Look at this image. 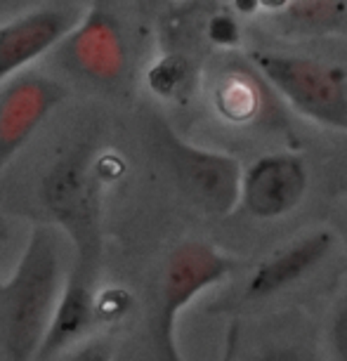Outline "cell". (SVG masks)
I'll return each mask as SVG.
<instances>
[{"instance_id": "6da1fadb", "label": "cell", "mask_w": 347, "mask_h": 361, "mask_svg": "<svg viewBox=\"0 0 347 361\" xmlns=\"http://www.w3.org/2000/svg\"><path fill=\"white\" fill-rule=\"evenodd\" d=\"M62 286L57 234L52 227L38 224L31 231L10 281L0 288L3 336L12 361H33L38 357Z\"/></svg>"}, {"instance_id": "7a4b0ae2", "label": "cell", "mask_w": 347, "mask_h": 361, "mask_svg": "<svg viewBox=\"0 0 347 361\" xmlns=\"http://www.w3.org/2000/svg\"><path fill=\"white\" fill-rule=\"evenodd\" d=\"M250 59L303 114L324 126L347 130V87L336 69L296 54L253 52Z\"/></svg>"}, {"instance_id": "3957f363", "label": "cell", "mask_w": 347, "mask_h": 361, "mask_svg": "<svg viewBox=\"0 0 347 361\" xmlns=\"http://www.w3.org/2000/svg\"><path fill=\"white\" fill-rule=\"evenodd\" d=\"M231 269V260L206 243H182L168 257L161 283V307L156 322V343L166 361H180L175 350V319L180 310L203 288L217 283Z\"/></svg>"}, {"instance_id": "277c9868", "label": "cell", "mask_w": 347, "mask_h": 361, "mask_svg": "<svg viewBox=\"0 0 347 361\" xmlns=\"http://www.w3.org/2000/svg\"><path fill=\"white\" fill-rule=\"evenodd\" d=\"M161 147L180 189L196 206L215 215L229 213L236 206L241 196V170L234 159L187 145L168 128H161Z\"/></svg>"}, {"instance_id": "5b68a950", "label": "cell", "mask_w": 347, "mask_h": 361, "mask_svg": "<svg viewBox=\"0 0 347 361\" xmlns=\"http://www.w3.org/2000/svg\"><path fill=\"white\" fill-rule=\"evenodd\" d=\"M64 99V87L45 76H19L0 92V168Z\"/></svg>"}, {"instance_id": "8992f818", "label": "cell", "mask_w": 347, "mask_h": 361, "mask_svg": "<svg viewBox=\"0 0 347 361\" xmlns=\"http://www.w3.org/2000/svg\"><path fill=\"white\" fill-rule=\"evenodd\" d=\"M80 22L71 8H38L0 26V80L22 71L26 64L64 40Z\"/></svg>"}, {"instance_id": "52a82bcc", "label": "cell", "mask_w": 347, "mask_h": 361, "mask_svg": "<svg viewBox=\"0 0 347 361\" xmlns=\"http://www.w3.org/2000/svg\"><path fill=\"white\" fill-rule=\"evenodd\" d=\"M66 57L73 69L97 83L118 78L126 69V43L114 15L92 5L66 36Z\"/></svg>"}, {"instance_id": "ba28073f", "label": "cell", "mask_w": 347, "mask_h": 361, "mask_svg": "<svg viewBox=\"0 0 347 361\" xmlns=\"http://www.w3.org/2000/svg\"><path fill=\"white\" fill-rule=\"evenodd\" d=\"M308 189V173L296 156H264L241 180V201L250 215L279 217L293 210Z\"/></svg>"}, {"instance_id": "9c48e42d", "label": "cell", "mask_w": 347, "mask_h": 361, "mask_svg": "<svg viewBox=\"0 0 347 361\" xmlns=\"http://www.w3.org/2000/svg\"><path fill=\"white\" fill-rule=\"evenodd\" d=\"M95 298H97V293H95L92 281L90 253L83 250L80 257H76V262H73L69 276L64 279L52 322L47 326L36 359H50L57 352H62L64 347L76 343L80 336H85L95 322Z\"/></svg>"}, {"instance_id": "30bf717a", "label": "cell", "mask_w": 347, "mask_h": 361, "mask_svg": "<svg viewBox=\"0 0 347 361\" xmlns=\"http://www.w3.org/2000/svg\"><path fill=\"white\" fill-rule=\"evenodd\" d=\"M333 246V236L329 231H317V234L305 236L296 246L272 257L255 271L248 281V298H264L272 293L286 288L300 279L305 271H310Z\"/></svg>"}, {"instance_id": "8fae6325", "label": "cell", "mask_w": 347, "mask_h": 361, "mask_svg": "<svg viewBox=\"0 0 347 361\" xmlns=\"http://www.w3.org/2000/svg\"><path fill=\"white\" fill-rule=\"evenodd\" d=\"M45 201L54 215L62 220L66 227L83 231L90 227L92 206L90 192H87V180L83 173V161L78 156H71L52 168V173L45 180Z\"/></svg>"}, {"instance_id": "7c38bea8", "label": "cell", "mask_w": 347, "mask_h": 361, "mask_svg": "<svg viewBox=\"0 0 347 361\" xmlns=\"http://www.w3.org/2000/svg\"><path fill=\"white\" fill-rule=\"evenodd\" d=\"M215 106L227 121L246 123L260 109L257 83L248 73H224L215 87Z\"/></svg>"}, {"instance_id": "4fadbf2b", "label": "cell", "mask_w": 347, "mask_h": 361, "mask_svg": "<svg viewBox=\"0 0 347 361\" xmlns=\"http://www.w3.org/2000/svg\"><path fill=\"white\" fill-rule=\"evenodd\" d=\"M288 17L305 29H331L347 19V3L340 0H315V3H284Z\"/></svg>"}, {"instance_id": "5bb4252c", "label": "cell", "mask_w": 347, "mask_h": 361, "mask_svg": "<svg viewBox=\"0 0 347 361\" xmlns=\"http://www.w3.org/2000/svg\"><path fill=\"white\" fill-rule=\"evenodd\" d=\"M187 78V62L178 54H168V57L159 59L152 71H149V87L161 94V97H170V94H175L182 87Z\"/></svg>"}, {"instance_id": "9a60e30c", "label": "cell", "mask_w": 347, "mask_h": 361, "mask_svg": "<svg viewBox=\"0 0 347 361\" xmlns=\"http://www.w3.org/2000/svg\"><path fill=\"white\" fill-rule=\"evenodd\" d=\"M133 307V298L123 288H106L95 298V322H118Z\"/></svg>"}, {"instance_id": "2e32d148", "label": "cell", "mask_w": 347, "mask_h": 361, "mask_svg": "<svg viewBox=\"0 0 347 361\" xmlns=\"http://www.w3.org/2000/svg\"><path fill=\"white\" fill-rule=\"evenodd\" d=\"M210 38L217 40V43H234L236 40V24L231 22L229 17H215L213 22H210Z\"/></svg>"}, {"instance_id": "e0dca14e", "label": "cell", "mask_w": 347, "mask_h": 361, "mask_svg": "<svg viewBox=\"0 0 347 361\" xmlns=\"http://www.w3.org/2000/svg\"><path fill=\"white\" fill-rule=\"evenodd\" d=\"M333 347H336L340 361H347V310L340 312L333 324Z\"/></svg>"}, {"instance_id": "ac0fdd59", "label": "cell", "mask_w": 347, "mask_h": 361, "mask_svg": "<svg viewBox=\"0 0 347 361\" xmlns=\"http://www.w3.org/2000/svg\"><path fill=\"white\" fill-rule=\"evenodd\" d=\"M69 361H111V352H109L106 345L102 343H92L85 345L76 357H71Z\"/></svg>"}, {"instance_id": "d6986e66", "label": "cell", "mask_w": 347, "mask_h": 361, "mask_svg": "<svg viewBox=\"0 0 347 361\" xmlns=\"http://www.w3.org/2000/svg\"><path fill=\"white\" fill-rule=\"evenodd\" d=\"M267 361H298V359H293V357H284V354H281V357H272V359H267Z\"/></svg>"}]
</instances>
